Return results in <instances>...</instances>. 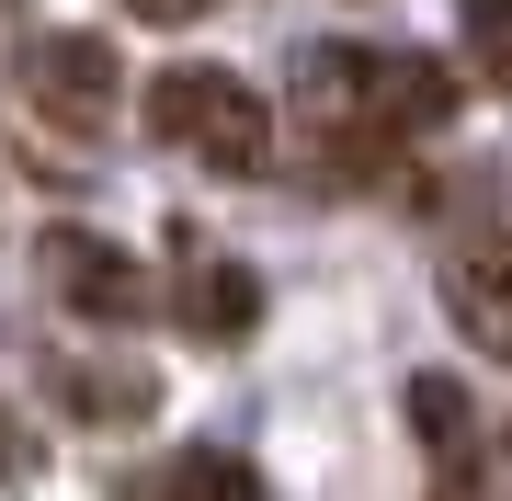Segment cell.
Returning <instances> with one entry per match:
<instances>
[{"label": "cell", "mask_w": 512, "mask_h": 501, "mask_svg": "<svg viewBox=\"0 0 512 501\" xmlns=\"http://www.w3.org/2000/svg\"><path fill=\"white\" fill-rule=\"evenodd\" d=\"M296 114L330 149H399V137L456 126V69L421 46H308L296 57Z\"/></svg>", "instance_id": "1"}, {"label": "cell", "mask_w": 512, "mask_h": 501, "mask_svg": "<svg viewBox=\"0 0 512 501\" xmlns=\"http://www.w3.org/2000/svg\"><path fill=\"white\" fill-rule=\"evenodd\" d=\"M148 137H171L183 160L228 171V183H251L262 160H274V114L239 69H160L148 80Z\"/></svg>", "instance_id": "2"}, {"label": "cell", "mask_w": 512, "mask_h": 501, "mask_svg": "<svg viewBox=\"0 0 512 501\" xmlns=\"http://www.w3.org/2000/svg\"><path fill=\"white\" fill-rule=\"evenodd\" d=\"M35 251H46V285H57L80 319H103V331H126V319L148 308V274H137L114 240H92V228H57V240H35Z\"/></svg>", "instance_id": "3"}, {"label": "cell", "mask_w": 512, "mask_h": 501, "mask_svg": "<svg viewBox=\"0 0 512 501\" xmlns=\"http://www.w3.org/2000/svg\"><path fill=\"white\" fill-rule=\"evenodd\" d=\"M444 319L490 353V365H512V228H490V240L444 251Z\"/></svg>", "instance_id": "4"}, {"label": "cell", "mask_w": 512, "mask_h": 501, "mask_svg": "<svg viewBox=\"0 0 512 501\" xmlns=\"http://www.w3.org/2000/svg\"><path fill=\"white\" fill-rule=\"evenodd\" d=\"M171 319H183L194 342H251L262 331V274L228 251H183V274H171Z\"/></svg>", "instance_id": "5"}, {"label": "cell", "mask_w": 512, "mask_h": 501, "mask_svg": "<svg viewBox=\"0 0 512 501\" xmlns=\"http://www.w3.org/2000/svg\"><path fill=\"white\" fill-rule=\"evenodd\" d=\"M23 92H35V114H57V126H103L114 114V46L103 35H46L23 57Z\"/></svg>", "instance_id": "6"}, {"label": "cell", "mask_w": 512, "mask_h": 501, "mask_svg": "<svg viewBox=\"0 0 512 501\" xmlns=\"http://www.w3.org/2000/svg\"><path fill=\"white\" fill-rule=\"evenodd\" d=\"M410 422H421V456H433V501H490L478 479V410L456 376H410Z\"/></svg>", "instance_id": "7"}, {"label": "cell", "mask_w": 512, "mask_h": 501, "mask_svg": "<svg viewBox=\"0 0 512 501\" xmlns=\"http://www.w3.org/2000/svg\"><path fill=\"white\" fill-rule=\"evenodd\" d=\"M126 501H262V467L251 456H217V445H183V456L137 467Z\"/></svg>", "instance_id": "8"}, {"label": "cell", "mask_w": 512, "mask_h": 501, "mask_svg": "<svg viewBox=\"0 0 512 501\" xmlns=\"http://www.w3.org/2000/svg\"><path fill=\"white\" fill-rule=\"evenodd\" d=\"M69 399L92 410V422H148V410H160V376L148 365H69Z\"/></svg>", "instance_id": "9"}, {"label": "cell", "mask_w": 512, "mask_h": 501, "mask_svg": "<svg viewBox=\"0 0 512 501\" xmlns=\"http://www.w3.org/2000/svg\"><path fill=\"white\" fill-rule=\"evenodd\" d=\"M456 35H467V57H478L490 80H512V0H467Z\"/></svg>", "instance_id": "10"}, {"label": "cell", "mask_w": 512, "mask_h": 501, "mask_svg": "<svg viewBox=\"0 0 512 501\" xmlns=\"http://www.w3.org/2000/svg\"><path fill=\"white\" fill-rule=\"evenodd\" d=\"M126 12H148V23H194L205 0H126Z\"/></svg>", "instance_id": "11"}]
</instances>
